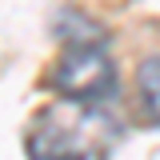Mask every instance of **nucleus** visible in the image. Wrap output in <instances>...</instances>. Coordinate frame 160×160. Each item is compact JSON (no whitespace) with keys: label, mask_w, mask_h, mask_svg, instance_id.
Masks as SVG:
<instances>
[{"label":"nucleus","mask_w":160,"mask_h":160,"mask_svg":"<svg viewBox=\"0 0 160 160\" xmlns=\"http://www.w3.org/2000/svg\"><path fill=\"white\" fill-rule=\"evenodd\" d=\"M48 88L60 100L84 108H104L116 96V60L104 48L100 32L64 40V48L48 68Z\"/></svg>","instance_id":"nucleus-1"},{"label":"nucleus","mask_w":160,"mask_h":160,"mask_svg":"<svg viewBox=\"0 0 160 160\" xmlns=\"http://www.w3.org/2000/svg\"><path fill=\"white\" fill-rule=\"evenodd\" d=\"M96 124L100 108H84V104L44 108L24 128V152L28 160H96Z\"/></svg>","instance_id":"nucleus-2"},{"label":"nucleus","mask_w":160,"mask_h":160,"mask_svg":"<svg viewBox=\"0 0 160 160\" xmlns=\"http://www.w3.org/2000/svg\"><path fill=\"white\" fill-rule=\"evenodd\" d=\"M136 88H140V104L144 112L160 124V56H148L136 68Z\"/></svg>","instance_id":"nucleus-3"}]
</instances>
